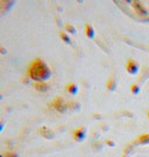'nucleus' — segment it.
I'll return each instance as SVG.
<instances>
[{
  "mask_svg": "<svg viewBox=\"0 0 149 157\" xmlns=\"http://www.w3.org/2000/svg\"><path fill=\"white\" fill-rule=\"evenodd\" d=\"M27 76L32 78L34 82H39V81H47L51 76V71L49 68V66L47 65L42 59L36 58L29 63L27 68Z\"/></svg>",
  "mask_w": 149,
  "mask_h": 157,
  "instance_id": "obj_1",
  "label": "nucleus"
},
{
  "mask_svg": "<svg viewBox=\"0 0 149 157\" xmlns=\"http://www.w3.org/2000/svg\"><path fill=\"white\" fill-rule=\"evenodd\" d=\"M51 105H52V108H54L55 110H57L59 113H65L66 110H69L68 102H66L62 96H56V98H54Z\"/></svg>",
  "mask_w": 149,
  "mask_h": 157,
  "instance_id": "obj_2",
  "label": "nucleus"
},
{
  "mask_svg": "<svg viewBox=\"0 0 149 157\" xmlns=\"http://www.w3.org/2000/svg\"><path fill=\"white\" fill-rule=\"evenodd\" d=\"M85 135H86V129H85L84 127H78V128H76V129L73 130V132H72L73 140H76L78 142L83 141L85 138Z\"/></svg>",
  "mask_w": 149,
  "mask_h": 157,
  "instance_id": "obj_3",
  "label": "nucleus"
},
{
  "mask_svg": "<svg viewBox=\"0 0 149 157\" xmlns=\"http://www.w3.org/2000/svg\"><path fill=\"white\" fill-rule=\"evenodd\" d=\"M39 134L43 138H47V140H51V138L55 137L54 130H51L50 128H47V127H41L39 129Z\"/></svg>",
  "mask_w": 149,
  "mask_h": 157,
  "instance_id": "obj_4",
  "label": "nucleus"
},
{
  "mask_svg": "<svg viewBox=\"0 0 149 157\" xmlns=\"http://www.w3.org/2000/svg\"><path fill=\"white\" fill-rule=\"evenodd\" d=\"M33 86H34V88H35L37 92H41V93H44V92H47V90H49V89H50V86H49V83H47V81L34 82Z\"/></svg>",
  "mask_w": 149,
  "mask_h": 157,
  "instance_id": "obj_5",
  "label": "nucleus"
},
{
  "mask_svg": "<svg viewBox=\"0 0 149 157\" xmlns=\"http://www.w3.org/2000/svg\"><path fill=\"white\" fill-rule=\"evenodd\" d=\"M65 90L69 94H71V95H75V94L78 93V86L76 83H73V82H69L68 85L65 86Z\"/></svg>",
  "mask_w": 149,
  "mask_h": 157,
  "instance_id": "obj_6",
  "label": "nucleus"
},
{
  "mask_svg": "<svg viewBox=\"0 0 149 157\" xmlns=\"http://www.w3.org/2000/svg\"><path fill=\"white\" fill-rule=\"evenodd\" d=\"M59 36L61 38L62 41H64L65 44H68V45H71V39H70V36H69V34L64 31H59Z\"/></svg>",
  "mask_w": 149,
  "mask_h": 157,
  "instance_id": "obj_7",
  "label": "nucleus"
},
{
  "mask_svg": "<svg viewBox=\"0 0 149 157\" xmlns=\"http://www.w3.org/2000/svg\"><path fill=\"white\" fill-rule=\"evenodd\" d=\"M85 34L89 38H93L94 36V29H93V27L91 26L90 24H86L85 25Z\"/></svg>",
  "mask_w": 149,
  "mask_h": 157,
  "instance_id": "obj_8",
  "label": "nucleus"
},
{
  "mask_svg": "<svg viewBox=\"0 0 149 157\" xmlns=\"http://www.w3.org/2000/svg\"><path fill=\"white\" fill-rule=\"evenodd\" d=\"M68 105H69V110H78L80 108V105L78 103L77 101H69L68 102Z\"/></svg>",
  "mask_w": 149,
  "mask_h": 157,
  "instance_id": "obj_9",
  "label": "nucleus"
},
{
  "mask_svg": "<svg viewBox=\"0 0 149 157\" xmlns=\"http://www.w3.org/2000/svg\"><path fill=\"white\" fill-rule=\"evenodd\" d=\"M64 27H65V31H66V32H69L70 34H76V33H77L76 28L72 26L70 22H65Z\"/></svg>",
  "mask_w": 149,
  "mask_h": 157,
  "instance_id": "obj_10",
  "label": "nucleus"
},
{
  "mask_svg": "<svg viewBox=\"0 0 149 157\" xmlns=\"http://www.w3.org/2000/svg\"><path fill=\"white\" fill-rule=\"evenodd\" d=\"M5 157H19V155L16 152H14V151H9V152L5 154Z\"/></svg>",
  "mask_w": 149,
  "mask_h": 157,
  "instance_id": "obj_11",
  "label": "nucleus"
},
{
  "mask_svg": "<svg viewBox=\"0 0 149 157\" xmlns=\"http://www.w3.org/2000/svg\"><path fill=\"white\" fill-rule=\"evenodd\" d=\"M7 52H8V51H7L6 47L1 46V45H0V54H1V55H6Z\"/></svg>",
  "mask_w": 149,
  "mask_h": 157,
  "instance_id": "obj_12",
  "label": "nucleus"
},
{
  "mask_svg": "<svg viewBox=\"0 0 149 157\" xmlns=\"http://www.w3.org/2000/svg\"><path fill=\"white\" fill-rule=\"evenodd\" d=\"M4 128H5V121L2 118H0V132L4 130Z\"/></svg>",
  "mask_w": 149,
  "mask_h": 157,
  "instance_id": "obj_13",
  "label": "nucleus"
},
{
  "mask_svg": "<svg viewBox=\"0 0 149 157\" xmlns=\"http://www.w3.org/2000/svg\"><path fill=\"white\" fill-rule=\"evenodd\" d=\"M0 157H5V155L4 154H0Z\"/></svg>",
  "mask_w": 149,
  "mask_h": 157,
  "instance_id": "obj_14",
  "label": "nucleus"
},
{
  "mask_svg": "<svg viewBox=\"0 0 149 157\" xmlns=\"http://www.w3.org/2000/svg\"><path fill=\"white\" fill-rule=\"evenodd\" d=\"M1 98H2V96H1V94H0V100H1Z\"/></svg>",
  "mask_w": 149,
  "mask_h": 157,
  "instance_id": "obj_15",
  "label": "nucleus"
}]
</instances>
